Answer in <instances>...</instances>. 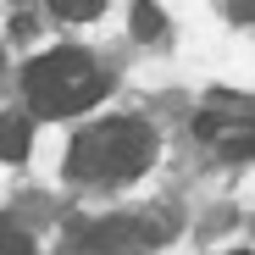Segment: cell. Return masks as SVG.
<instances>
[{
  "instance_id": "obj_1",
  "label": "cell",
  "mask_w": 255,
  "mask_h": 255,
  "mask_svg": "<svg viewBox=\"0 0 255 255\" xmlns=\"http://www.w3.org/2000/svg\"><path fill=\"white\" fill-rule=\"evenodd\" d=\"M155 161V133L139 117H106L95 128H83L67 150V178L83 183H128Z\"/></svg>"
},
{
  "instance_id": "obj_2",
  "label": "cell",
  "mask_w": 255,
  "mask_h": 255,
  "mask_svg": "<svg viewBox=\"0 0 255 255\" xmlns=\"http://www.w3.org/2000/svg\"><path fill=\"white\" fill-rule=\"evenodd\" d=\"M22 89H28L39 117H78V111H89L106 95V78H100V67L83 50L61 45V50H45V56L28 61Z\"/></svg>"
},
{
  "instance_id": "obj_3",
  "label": "cell",
  "mask_w": 255,
  "mask_h": 255,
  "mask_svg": "<svg viewBox=\"0 0 255 255\" xmlns=\"http://www.w3.org/2000/svg\"><path fill=\"white\" fill-rule=\"evenodd\" d=\"M72 239H78L83 250H95V255H139V250H150L161 233H155L150 222H139V217H106V222H78Z\"/></svg>"
},
{
  "instance_id": "obj_4",
  "label": "cell",
  "mask_w": 255,
  "mask_h": 255,
  "mask_svg": "<svg viewBox=\"0 0 255 255\" xmlns=\"http://www.w3.org/2000/svg\"><path fill=\"white\" fill-rule=\"evenodd\" d=\"M28 155V117H0V161Z\"/></svg>"
},
{
  "instance_id": "obj_5",
  "label": "cell",
  "mask_w": 255,
  "mask_h": 255,
  "mask_svg": "<svg viewBox=\"0 0 255 255\" xmlns=\"http://www.w3.org/2000/svg\"><path fill=\"white\" fill-rule=\"evenodd\" d=\"M50 11L67 17V22H95L106 11V0H50Z\"/></svg>"
},
{
  "instance_id": "obj_6",
  "label": "cell",
  "mask_w": 255,
  "mask_h": 255,
  "mask_svg": "<svg viewBox=\"0 0 255 255\" xmlns=\"http://www.w3.org/2000/svg\"><path fill=\"white\" fill-rule=\"evenodd\" d=\"M0 255H33V239H28L11 217H0Z\"/></svg>"
},
{
  "instance_id": "obj_7",
  "label": "cell",
  "mask_w": 255,
  "mask_h": 255,
  "mask_svg": "<svg viewBox=\"0 0 255 255\" xmlns=\"http://www.w3.org/2000/svg\"><path fill=\"white\" fill-rule=\"evenodd\" d=\"M133 28H139V39H155V33H161V11L150 6V0H144V6H133Z\"/></svg>"
}]
</instances>
